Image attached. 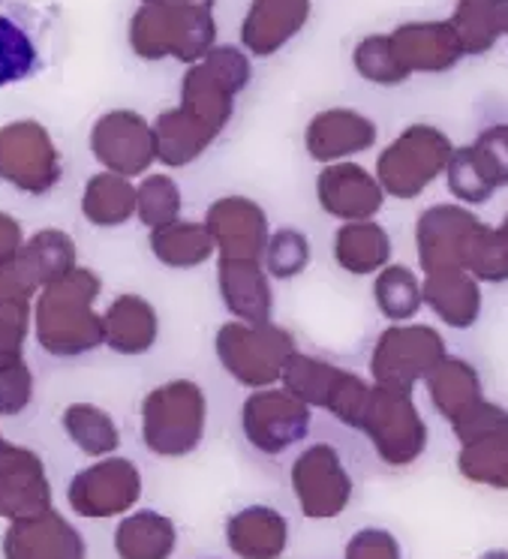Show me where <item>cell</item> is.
Returning a JSON list of instances; mask_svg holds the SVG:
<instances>
[{
    "label": "cell",
    "instance_id": "cell-13",
    "mask_svg": "<svg viewBox=\"0 0 508 559\" xmlns=\"http://www.w3.org/2000/svg\"><path fill=\"white\" fill-rule=\"evenodd\" d=\"M46 509H51L46 463L34 449L7 442L0 449V518L13 523Z\"/></svg>",
    "mask_w": 508,
    "mask_h": 559
},
{
    "label": "cell",
    "instance_id": "cell-28",
    "mask_svg": "<svg viewBox=\"0 0 508 559\" xmlns=\"http://www.w3.org/2000/svg\"><path fill=\"white\" fill-rule=\"evenodd\" d=\"M184 195L181 187L169 175H145L135 183V217L145 229H163L181 219Z\"/></svg>",
    "mask_w": 508,
    "mask_h": 559
},
{
    "label": "cell",
    "instance_id": "cell-33",
    "mask_svg": "<svg viewBox=\"0 0 508 559\" xmlns=\"http://www.w3.org/2000/svg\"><path fill=\"white\" fill-rule=\"evenodd\" d=\"M34 403V370L25 358L0 365V418H15Z\"/></svg>",
    "mask_w": 508,
    "mask_h": 559
},
{
    "label": "cell",
    "instance_id": "cell-15",
    "mask_svg": "<svg viewBox=\"0 0 508 559\" xmlns=\"http://www.w3.org/2000/svg\"><path fill=\"white\" fill-rule=\"evenodd\" d=\"M226 545L238 559H280L290 547V521L274 506H244L226 521Z\"/></svg>",
    "mask_w": 508,
    "mask_h": 559
},
{
    "label": "cell",
    "instance_id": "cell-21",
    "mask_svg": "<svg viewBox=\"0 0 508 559\" xmlns=\"http://www.w3.org/2000/svg\"><path fill=\"white\" fill-rule=\"evenodd\" d=\"M370 142H374V123L350 109H331L316 115L304 133L307 154L322 163L355 154Z\"/></svg>",
    "mask_w": 508,
    "mask_h": 559
},
{
    "label": "cell",
    "instance_id": "cell-17",
    "mask_svg": "<svg viewBox=\"0 0 508 559\" xmlns=\"http://www.w3.org/2000/svg\"><path fill=\"white\" fill-rule=\"evenodd\" d=\"M310 15V0H253L244 15L241 43L256 58H268L290 43Z\"/></svg>",
    "mask_w": 508,
    "mask_h": 559
},
{
    "label": "cell",
    "instance_id": "cell-12",
    "mask_svg": "<svg viewBox=\"0 0 508 559\" xmlns=\"http://www.w3.org/2000/svg\"><path fill=\"white\" fill-rule=\"evenodd\" d=\"M3 559H87L85 535L61 511L46 509L7 526L0 538Z\"/></svg>",
    "mask_w": 508,
    "mask_h": 559
},
{
    "label": "cell",
    "instance_id": "cell-16",
    "mask_svg": "<svg viewBox=\"0 0 508 559\" xmlns=\"http://www.w3.org/2000/svg\"><path fill=\"white\" fill-rule=\"evenodd\" d=\"M160 337L157 307L145 295L123 293L103 310V346L118 355H145Z\"/></svg>",
    "mask_w": 508,
    "mask_h": 559
},
{
    "label": "cell",
    "instance_id": "cell-18",
    "mask_svg": "<svg viewBox=\"0 0 508 559\" xmlns=\"http://www.w3.org/2000/svg\"><path fill=\"white\" fill-rule=\"evenodd\" d=\"M111 545L118 559H172L178 550V526L163 511H130L115 526Z\"/></svg>",
    "mask_w": 508,
    "mask_h": 559
},
{
    "label": "cell",
    "instance_id": "cell-31",
    "mask_svg": "<svg viewBox=\"0 0 508 559\" xmlns=\"http://www.w3.org/2000/svg\"><path fill=\"white\" fill-rule=\"evenodd\" d=\"M310 265V241L302 229H283L271 231L262 253V267L271 280H292Z\"/></svg>",
    "mask_w": 508,
    "mask_h": 559
},
{
    "label": "cell",
    "instance_id": "cell-20",
    "mask_svg": "<svg viewBox=\"0 0 508 559\" xmlns=\"http://www.w3.org/2000/svg\"><path fill=\"white\" fill-rule=\"evenodd\" d=\"M15 265L22 271V277L39 293L55 280L67 277L73 267H79V247L70 231L39 229L25 238V247L15 259Z\"/></svg>",
    "mask_w": 508,
    "mask_h": 559
},
{
    "label": "cell",
    "instance_id": "cell-26",
    "mask_svg": "<svg viewBox=\"0 0 508 559\" xmlns=\"http://www.w3.org/2000/svg\"><path fill=\"white\" fill-rule=\"evenodd\" d=\"M316 199L334 217H362L379 202L376 187L358 166H331L322 171L316 181Z\"/></svg>",
    "mask_w": 508,
    "mask_h": 559
},
{
    "label": "cell",
    "instance_id": "cell-19",
    "mask_svg": "<svg viewBox=\"0 0 508 559\" xmlns=\"http://www.w3.org/2000/svg\"><path fill=\"white\" fill-rule=\"evenodd\" d=\"M34 298H37V289L22 277L15 262L0 265V365L25 358Z\"/></svg>",
    "mask_w": 508,
    "mask_h": 559
},
{
    "label": "cell",
    "instance_id": "cell-39",
    "mask_svg": "<svg viewBox=\"0 0 508 559\" xmlns=\"http://www.w3.org/2000/svg\"><path fill=\"white\" fill-rule=\"evenodd\" d=\"M208 559H214V557H208Z\"/></svg>",
    "mask_w": 508,
    "mask_h": 559
},
{
    "label": "cell",
    "instance_id": "cell-11",
    "mask_svg": "<svg viewBox=\"0 0 508 559\" xmlns=\"http://www.w3.org/2000/svg\"><path fill=\"white\" fill-rule=\"evenodd\" d=\"M202 226L214 238L217 259H256L262 262L271 223L265 207L250 195H223L205 211Z\"/></svg>",
    "mask_w": 508,
    "mask_h": 559
},
{
    "label": "cell",
    "instance_id": "cell-29",
    "mask_svg": "<svg viewBox=\"0 0 508 559\" xmlns=\"http://www.w3.org/2000/svg\"><path fill=\"white\" fill-rule=\"evenodd\" d=\"M39 51L34 37L10 15H0V87L19 85L37 73Z\"/></svg>",
    "mask_w": 508,
    "mask_h": 559
},
{
    "label": "cell",
    "instance_id": "cell-8",
    "mask_svg": "<svg viewBox=\"0 0 508 559\" xmlns=\"http://www.w3.org/2000/svg\"><path fill=\"white\" fill-rule=\"evenodd\" d=\"M314 413L283 385L253 391L241 406V433L250 449L268 457L295 449L310 433Z\"/></svg>",
    "mask_w": 508,
    "mask_h": 559
},
{
    "label": "cell",
    "instance_id": "cell-9",
    "mask_svg": "<svg viewBox=\"0 0 508 559\" xmlns=\"http://www.w3.org/2000/svg\"><path fill=\"white\" fill-rule=\"evenodd\" d=\"M292 493L298 499V509L310 521H331L346 511L352 499V478L340 461L334 445L316 442L292 461L290 469Z\"/></svg>",
    "mask_w": 508,
    "mask_h": 559
},
{
    "label": "cell",
    "instance_id": "cell-5",
    "mask_svg": "<svg viewBox=\"0 0 508 559\" xmlns=\"http://www.w3.org/2000/svg\"><path fill=\"white\" fill-rule=\"evenodd\" d=\"M214 34L217 27L208 10H169L142 3V10L130 22V46L145 61H202L214 49Z\"/></svg>",
    "mask_w": 508,
    "mask_h": 559
},
{
    "label": "cell",
    "instance_id": "cell-34",
    "mask_svg": "<svg viewBox=\"0 0 508 559\" xmlns=\"http://www.w3.org/2000/svg\"><path fill=\"white\" fill-rule=\"evenodd\" d=\"M338 262L350 271H370L382 259L379 255V229L374 226H350L338 231L334 241Z\"/></svg>",
    "mask_w": 508,
    "mask_h": 559
},
{
    "label": "cell",
    "instance_id": "cell-3",
    "mask_svg": "<svg viewBox=\"0 0 508 559\" xmlns=\"http://www.w3.org/2000/svg\"><path fill=\"white\" fill-rule=\"evenodd\" d=\"M214 353L220 367L229 373L238 385L250 391L271 389L283 377V367L292 358L295 341L286 329L274 322L265 325H247V322H226L214 334Z\"/></svg>",
    "mask_w": 508,
    "mask_h": 559
},
{
    "label": "cell",
    "instance_id": "cell-27",
    "mask_svg": "<svg viewBox=\"0 0 508 559\" xmlns=\"http://www.w3.org/2000/svg\"><path fill=\"white\" fill-rule=\"evenodd\" d=\"M451 39L454 31L448 34L446 25H410L398 31V37L391 39L398 61L406 67H422V70H436L451 63Z\"/></svg>",
    "mask_w": 508,
    "mask_h": 559
},
{
    "label": "cell",
    "instance_id": "cell-35",
    "mask_svg": "<svg viewBox=\"0 0 508 559\" xmlns=\"http://www.w3.org/2000/svg\"><path fill=\"white\" fill-rule=\"evenodd\" d=\"M346 559H400L394 538L382 530H362L352 535L350 547H346Z\"/></svg>",
    "mask_w": 508,
    "mask_h": 559
},
{
    "label": "cell",
    "instance_id": "cell-7",
    "mask_svg": "<svg viewBox=\"0 0 508 559\" xmlns=\"http://www.w3.org/2000/svg\"><path fill=\"white\" fill-rule=\"evenodd\" d=\"M0 181L27 195H46L61 183V151L37 121H15L0 130Z\"/></svg>",
    "mask_w": 508,
    "mask_h": 559
},
{
    "label": "cell",
    "instance_id": "cell-37",
    "mask_svg": "<svg viewBox=\"0 0 508 559\" xmlns=\"http://www.w3.org/2000/svg\"><path fill=\"white\" fill-rule=\"evenodd\" d=\"M145 7H169V10H208L214 7V0H145Z\"/></svg>",
    "mask_w": 508,
    "mask_h": 559
},
{
    "label": "cell",
    "instance_id": "cell-4",
    "mask_svg": "<svg viewBox=\"0 0 508 559\" xmlns=\"http://www.w3.org/2000/svg\"><path fill=\"white\" fill-rule=\"evenodd\" d=\"M250 61L232 46L211 49L184 75L181 109L202 121L214 135H220L232 121L235 97L250 85Z\"/></svg>",
    "mask_w": 508,
    "mask_h": 559
},
{
    "label": "cell",
    "instance_id": "cell-36",
    "mask_svg": "<svg viewBox=\"0 0 508 559\" xmlns=\"http://www.w3.org/2000/svg\"><path fill=\"white\" fill-rule=\"evenodd\" d=\"M22 247H25V229H22V223L13 214L0 211V265L15 262L19 253H22Z\"/></svg>",
    "mask_w": 508,
    "mask_h": 559
},
{
    "label": "cell",
    "instance_id": "cell-24",
    "mask_svg": "<svg viewBox=\"0 0 508 559\" xmlns=\"http://www.w3.org/2000/svg\"><path fill=\"white\" fill-rule=\"evenodd\" d=\"M61 427L67 439L91 461L118 454L121 449V427L111 418L109 409H103L97 403H70L61 413Z\"/></svg>",
    "mask_w": 508,
    "mask_h": 559
},
{
    "label": "cell",
    "instance_id": "cell-1",
    "mask_svg": "<svg viewBox=\"0 0 508 559\" xmlns=\"http://www.w3.org/2000/svg\"><path fill=\"white\" fill-rule=\"evenodd\" d=\"M103 283L91 267H73L67 277L39 289L31 307L34 341L51 358H82L103 346Z\"/></svg>",
    "mask_w": 508,
    "mask_h": 559
},
{
    "label": "cell",
    "instance_id": "cell-25",
    "mask_svg": "<svg viewBox=\"0 0 508 559\" xmlns=\"http://www.w3.org/2000/svg\"><path fill=\"white\" fill-rule=\"evenodd\" d=\"M147 247L157 262L175 271L205 265L211 255H217L214 238L208 235L202 223H193V219H175L163 229H154L147 235Z\"/></svg>",
    "mask_w": 508,
    "mask_h": 559
},
{
    "label": "cell",
    "instance_id": "cell-14",
    "mask_svg": "<svg viewBox=\"0 0 508 559\" xmlns=\"http://www.w3.org/2000/svg\"><path fill=\"white\" fill-rule=\"evenodd\" d=\"M220 301L235 322L265 325L274 313V286L256 259H217Z\"/></svg>",
    "mask_w": 508,
    "mask_h": 559
},
{
    "label": "cell",
    "instance_id": "cell-38",
    "mask_svg": "<svg viewBox=\"0 0 508 559\" xmlns=\"http://www.w3.org/2000/svg\"><path fill=\"white\" fill-rule=\"evenodd\" d=\"M3 445H7V439H3V437H0V449H3Z\"/></svg>",
    "mask_w": 508,
    "mask_h": 559
},
{
    "label": "cell",
    "instance_id": "cell-22",
    "mask_svg": "<svg viewBox=\"0 0 508 559\" xmlns=\"http://www.w3.org/2000/svg\"><path fill=\"white\" fill-rule=\"evenodd\" d=\"M151 127H154L157 159L172 166V169H181V166L196 163L217 139L205 123L196 121L193 115H187L184 109L163 111Z\"/></svg>",
    "mask_w": 508,
    "mask_h": 559
},
{
    "label": "cell",
    "instance_id": "cell-30",
    "mask_svg": "<svg viewBox=\"0 0 508 559\" xmlns=\"http://www.w3.org/2000/svg\"><path fill=\"white\" fill-rule=\"evenodd\" d=\"M338 379V370L334 367L316 361L310 355L292 353V358L283 367V377H280V385L295 394L298 401L307 403V406H326L328 391Z\"/></svg>",
    "mask_w": 508,
    "mask_h": 559
},
{
    "label": "cell",
    "instance_id": "cell-32",
    "mask_svg": "<svg viewBox=\"0 0 508 559\" xmlns=\"http://www.w3.org/2000/svg\"><path fill=\"white\" fill-rule=\"evenodd\" d=\"M355 67H358V73L364 79H370V82H379V85H398L400 79L406 75L403 70V63L398 61V55H394V46H391V39L386 37H367L355 49Z\"/></svg>",
    "mask_w": 508,
    "mask_h": 559
},
{
    "label": "cell",
    "instance_id": "cell-10",
    "mask_svg": "<svg viewBox=\"0 0 508 559\" xmlns=\"http://www.w3.org/2000/svg\"><path fill=\"white\" fill-rule=\"evenodd\" d=\"M91 154L103 169L121 178H145L151 163H157L154 127L139 111L115 109L103 115L91 130Z\"/></svg>",
    "mask_w": 508,
    "mask_h": 559
},
{
    "label": "cell",
    "instance_id": "cell-6",
    "mask_svg": "<svg viewBox=\"0 0 508 559\" xmlns=\"http://www.w3.org/2000/svg\"><path fill=\"white\" fill-rule=\"evenodd\" d=\"M142 490H145L142 469L130 457L109 454L70 478L67 502L85 521H111L130 514L139 506Z\"/></svg>",
    "mask_w": 508,
    "mask_h": 559
},
{
    "label": "cell",
    "instance_id": "cell-2",
    "mask_svg": "<svg viewBox=\"0 0 508 559\" xmlns=\"http://www.w3.org/2000/svg\"><path fill=\"white\" fill-rule=\"evenodd\" d=\"M142 442L157 457H187L193 454L208 430V394L187 377L160 382L142 397Z\"/></svg>",
    "mask_w": 508,
    "mask_h": 559
},
{
    "label": "cell",
    "instance_id": "cell-23",
    "mask_svg": "<svg viewBox=\"0 0 508 559\" xmlns=\"http://www.w3.org/2000/svg\"><path fill=\"white\" fill-rule=\"evenodd\" d=\"M82 217L97 229H118L135 217V183L115 171L91 175L82 190Z\"/></svg>",
    "mask_w": 508,
    "mask_h": 559
}]
</instances>
